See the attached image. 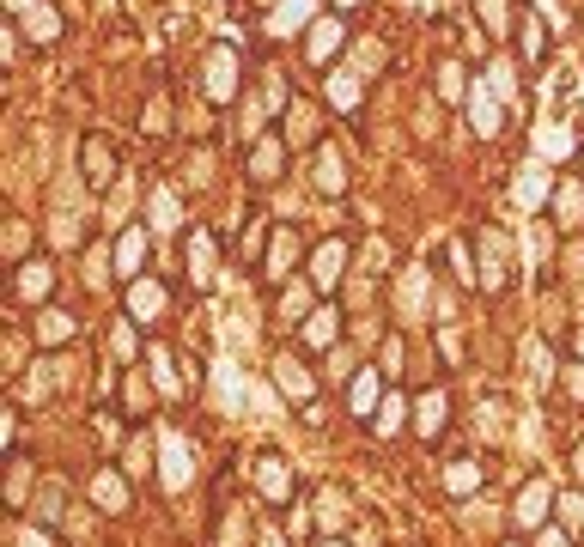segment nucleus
<instances>
[{
    "label": "nucleus",
    "instance_id": "f257e3e1",
    "mask_svg": "<svg viewBox=\"0 0 584 547\" xmlns=\"http://www.w3.org/2000/svg\"><path fill=\"white\" fill-rule=\"evenodd\" d=\"M341 43H347V13H323V19H311V31H305V61H311V67H335Z\"/></svg>",
    "mask_w": 584,
    "mask_h": 547
},
{
    "label": "nucleus",
    "instance_id": "f03ea898",
    "mask_svg": "<svg viewBox=\"0 0 584 547\" xmlns=\"http://www.w3.org/2000/svg\"><path fill=\"white\" fill-rule=\"evenodd\" d=\"M299 256H305V250H299V231H292V225H274V231H268V256H262V274H268L274 286H286V274L299 268Z\"/></svg>",
    "mask_w": 584,
    "mask_h": 547
},
{
    "label": "nucleus",
    "instance_id": "7ed1b4c3",
    "mask_svg": "<svg viewBox=\"0 0 584 547\" xmlns=\"http://www.w3.org/2000/svg\"><path fill=\"white\" fill-rule=\"evenodd\" d=\"M80 177H86L92 189H110V183H116V146H110L104 134H86V140H80Z\"/></svg>",
    "mask_w": 584,
    "mask_h": 547
},
{
    "label": "nucleus",
    "instance_id": "20e7f679",
    "mask_svg": "<svg viewBox=\"0 0 584 547\" xmlns=\"http://www.w3.org/2000/svg\"><path fill=\"white\" fill-rule=\"evenodd\" d=\"M49 292H55V268H49L43 256L19 262V274H13V298H19V304H31V310H43V304H49Z\"/></svg>",
    "mask_w": 584,
    "mask_h": 547
},
{
    "label": "nucleus",
    "instance_id": "39448f33",
    "mask_svg": "<svg viewBox=\"0 0 584 547\" xmlns=\"http://www.w3.org/2000/svg\"><path fill=\"white\" fill-rule=\"evenodd\" d=\"M256 487H262V499L268 505H292V468H286V456L280 450H262V462H256Z\"/></svg>",
    "mask_w": 584,
    "mask_h": 547
},
{
    "label": "nucleus",
    "instance_id": "423d86ee",
    "mask_svg": "<svg viewBox=\"0 0 584 547\" xmlns=\"http://www.w3.org/2000/svg\"><path fill=\"white\" fill-rule=\"evenodd\" d=\"M232 92H238V55H232V43H213V55H207V98L232 104Z\"/></svg>",
    "mask_w": 584,
    "mask_h": 547
},
{
    "label": "nucleus",
    "instance_id": "0eeeda50",
    "mask_svg": "<svg viewBox=\"0 0 584 547\" xmlns=\"http://www.w3.org/2000/svg\"><path fill=\"white\" fill-rule=\"evenodd\" d=\"M122 310H128L134 323H159V317H165V286H159V280H146V274H140V280H128Z\"/></svg>",
    "mask_w": 584,
    "mask_h": 547
},
{
    "label": "nucleus",
    "instance_id": "6e6552de",
    "mask_svg": "<svg viewBox=\"0 0 584 547\" xmlns=\"http://www.w3.org/2000/svg\"><path fill=\"white\" fill-rule=\"evenodd\" d=\"M347 238H323L317 250H311V280H317V292H335V280H341V268H347Z\"/></svg>",
    "mask_w": 584,
    "mask_h": 547
},
{
    "label": "nucleus",
    "instance_id": "1a4fd4ad",
    "mask_svg": "<svg viewBox=\"0 0 584 547\" xmlns=\"http://www.w3.org/2000/svg\"><path fill=\"white\" fill-rule=\"evenodd\" d=\"M274 383H280V396H286V402H311V396H317L311 365H305V359H292V353L274 359Z\"/></svg>",
    "mask_w": 584,
    "mask_h": 547
},
{
    "label": "nucleus",
    "instance_id": "9d476101",
    "mask_svg": "<svg viewBox=\"0 0 584 547\" xmlns=\"http://www.w3.org/2000/svg\"><path fill=\"white\" fill-rule=\"evenodd\" d=\"M146 256H153V238H146V225H128L122 238H116V274H122V280H140Z\"/></svg>",
    "mask_w": 584,
    "mask_h": 547
},
{
    "label": "nucleus",
    "instance_id": "9b49d317",
    "mask_svg": "<svg viewBox=\"0 0 584 547\" xmlns=\"http://www.w3.org/2000/svg\"><path fill=\"white\" fill-rule=\"evenodd\" d=\"M280 165H286V140H280V134H262V140L250 146V159H244L250 183H274V177H280Z\"/></svg>",
    "mask_w": 584,
    "mask_h": 547
},
{
    "label": "nucleus",
    "instance_id": "f8f14e48",
    "mask_svg": "<svg viewBox=\"0 0 584 547\" xmlns=\"http://www.w3.org/2000/svg\"><path fill=\"white\" fill-rule=\"evenodd\" d=\"M335 335H341V310L335 304H317L311 317H305V353H329Z\"/></svg>",
    "mask_w": 584,
    "mask_h": 547
},
{
    "label": "nucleus",
    "instance_id": "ddd939ff",
    "mask_svg": "<svg viewBox=\"0 0 584 547\" xmlns=\"http://www.w3.org/2000/svg\"><path fill=\"white\" fill-rule=\"evenodd\" d=\"M86 493H92V505H104L110 517H122V511H128V475H116V468H98Z\"/></svg>",
    "mask_w": 584,
    "mask_h": 547
},
{
    "label": "nucleus",
    "instance_id": "4468645a",
    "mask_svg": "<svg viewBox=\"0 0 584 547\" xmlns=\"http://www.w3.org/2000/svg\"><path fill=\"white\" fill-rule=\"evenodd\" d=\"M469 122H475V134H481V140H493V134L505 128V110H499V98H493L487 86H475V92H469Z\"/></svg>",
    "mask_w": 584,
    "mask_h": 547
},
{
    "label": "nucleus",
    "instance_id": "2eb2a0df",
    "mask_svg": "<svg viewBox=\"0 0 584 547\" xmlns=\"http://www.w3.org/2000/svg\"><path fill=\"white\" fill-rule=\"evenodd\" d=\"M548 207H554V225H560V231L584 225V183H572V177L554 183V201H548Z\"/></svg>",
    "mask_w": 584,
    "mask_h": 547
},
{
    "label": "nucleus",
    "instance_id": "dca6fc26",
    "mask_svg": "<svg viewBox=\"0 0 584 547\" xmlns=\"http://www.w3.org/2000/svg\"><path fill=\"white\" fill-rule=\"evenodd\" d=\"M378 389H384V383H378V371H372V365L353 371V383H347V408H353L359 420H372V414H378Z\"/></svg>",
    "mask_w": 584,
    "mask_h": 547
},
{
    "label": "nucleus",
    "instance_id": "f3484780",
    "mask_svg": "<svg viewBox=\"0 0 584 547\" xmlns=\"http://www.w3.org/2000/svg\"><path fill=\"white\" fill-rule=\"evenodd\" d=\"M19 31H25V37H31V43H43V49H49V43H55V37H61V31H67V25H61V13H55V7H49V0H37V7H31V13H25V19H19Z\"/></svg>",
    "mask_w": 584,
    "mask_h": 547
},
{
    "label": "nucleus",
    "instance_id": "a211bd4d",
    "mask_svg": "<svg viewBox=\"0 0 584 547\" xmlns=\"http://www.w3.org/2000/svg\"><path fill=\"white\" fill-rule=\"evenodd\" d=\"M475 244H481V280H487V292H493V286H505V238L487 225Z\"/></svg>",
    "mask_w": 584,
    "mask_h": 547
},
{
    "label": "nucleus",
    "instance_id": "6ab92c4d",
    "mask_svg": "<svg viewBox=\"0 0 584 547\" xmlns=\"http://www.w3.org/2000/svg\"><path fill=\"white\" fill-rule=\"evenodd\" d=\"M518 55L536 67V61H548V25L536 19V13H518Z\"/></svg>",
    "mask_w": 584,
    "mask_h": 547
},
{
    "label": "nucleus",
    "instance_id": "aec40b11",
    "mask_svg": "<svg viewBox=\"0 0 584 547\" xmlns=\"http://www.w3.org/2000/svg\"><path fill=\"white\" fill-rule=\"evenodd\" d=\"M67 341H73V317L55 310V304H43L37 310V347H67Z\"/></svg>",
    "mask_w": 584,
    "mask_h": 547
},
{
    "label": "nucleus",
    "instance_id": "412c9836",
    "mask_svg": "<svg viewBox=\"0 0 584 547\" xmlns=\"http://www.w3.org/2000/svg\"><path fill=\"white\" fill-rule=\"evenodd\" d=\"M402 420H408V396H402V389H390V396L378 402V414H372V432H378V438H396Z\"/></svg>",
    "mask_w": 584,
    "mask_h": 547
},
{
    "label": "nucleus",
    "instance_id": "4be33fe9",
    "mask_svg": "<svg viewBox=\"0 0 584 547\" xmlns=\"http://www.w3.org/2000/svg\"><path fill=\"white\" fill-rule=\"evenodd\" d=\"M317 189H323V195H341V189H347V165H341L335 146H317Z\"/></svg>",
    "mask_w": 584,
    "mask_h": 547
},
{
    "label": "nucleus",
    "instance_id": "5701e85b",
    "mask_svg": "<svg viewBox=\"0 0 584 547\" xmlns=\"http://www.w3.org/2000/svg\"><path fill=\"white\" fill-rule=\"evenodd\" d=\"M475 13H481V25L493 31V43H505L511 31H518V13H511L505 0H475Z\"/></svg>",
    "mask_w": 584,
    "mask_h": 547
},
{
    "label": "nucleus",
    "instance_id": "b1692460",
    "mask_svg": "<svg viewBox=\"0 0 584 547\" xmlns=\"http://www.w3.org/2000/svg\"><path fill=\"white\" fill-rule=\"evenodd\" d=\"M475 487H481V462H469V456H463V462H451V468H445V493H451V499H469Z\"/></svg>",
    "mask_w": 584,
    "mask_h": 547
},
{
    "label": "nucleus",
    "instance_id": "393cba45",
    "mask_svg": "<svg viewBox=\"0 0 584 547\" xmlns=\"http://www.w3.org/2000/svg\"><path fill=\"white\" fill-rule=\"evenodd\" d=\"M329 104H335L341 116L359 110V80H353V73H335V67H329Z\"/></svg>",
    "mask_w": 584,
    "mask_h": 547
},
{
    "label": "nucleus",
    "instance_id": "a878e982",
    "mask_svg": "<svg viewBox=\"0 0 584 547\" xmlns=\"http://www.w3.org/2000/svg\"><path fill=\"white\" fill-rule=\"evenodd\" d=\"M122 414H128V420L153 414V389H146V377H140V371H134V377L122 383Z\"/></svg>",
    "mask_w": 584,
    "mask_h": 547
},
{
    "label": "nucleus",
    "instance_id": "bb28decb",
    "mask_svg": "<svg viewBox=\"0 0 584 547\" xmlns=\"http://www.w3.org/2000/svg\"><path fill=\"white\" fill-rule=\"evenodd\" d=\"M189 274H195V286H207V274H213V238L207 231H189Z\"/></svg>",
    "mask_w": 584,
    "mask_h": 547
},
{
    "label": "nucleus",
    "instance_id": "cd10ccee",
    "mask_svg": "<svg viewBox=\"0 0 584 547\" xmlns=\"http://www.w3.org/2000/svg\"><path fill=\"white\" fill-rule=\"evenodd\" d=\"M548 499H554V493H548L542 481H536V487H524V499H518V523H524V529H536V523L548 517Z\"/></svg>",
    "mask_w": 584,
    "mask_h": 547
},
{
    "label": "nucleus",
    "instance_id": "c85d7f7f",
    "mask_svg": "<svg viewBox=\"0 0 584 547\" xmlns=\"http://www.w3.org/2000/svg\"><path fill=\"white\" fill-rule=\"evenodd\" d=\"M25 499H31V468H25V456H13V475H7V511H25Z\"/></svg>",
    "mask_w": 584,
    "mask_h": 547
},
{
    "label": "nucleus",
    "instance_id": "c756f323",
    "mask_svg": "<svg viewBox=\"0 0 584 547\" xmlns=\"http://www.w3.org/2000/svg\"><path fill=\"white\" fill-rule=\"evenodd\" d=\"M438 92H445V104H463V67L457 61L438 67Z\"/></svg>",
    "mask_w": 584,
    "mask_h": 547
},
{
    "label": "nucleus",
    "instance_id": "7c9ffc66",
    "mask_svg": "<svg viewBox=\"0 0 584 547\" xmlns=\"http://www.w3.org/2000/svg\"><path fill=\"white\" fill-rule=\"evenodd\" d=\"M280 317H286V323H299V317H311V292H305V286H292V292L280 298Z\"/></svg>",
    "mask_w": 584,
    "mask_h": 547
},
{
    "label": "nucleus",
    "instance_id": "2f4dec72",
    "mask_svg": "<svg viewBox=\"0 0 584 547\" xmlns=\"http://www.w3.org/2000/svg\"><path fill=\"white\" fill-rule=\"evenodd\" d=\"M432 426H445V396H426L420 402V438H432Z\"/></svg>",
    "mask_w": 584,
    "mask_h": 547
},
{
    "label": "nucleus",
    "instance_id": "473e14b6",
    "mask_svg": "<svg viewBox=\"0 0 584 547\" xmlns=\"http://www.w3.org/2000/svg\"><path fill=\"white\" fill-rule=\"evenodd\" d=\"M219 547H250V523L244 517H226V523H219Z\"/></svg>",
    "mask_w": 584,
    "mask_h": 547
},
{
    "label": "nucleus",
    "instance_id": "72a5a7b5",
    "mask_svg": "<svg viewBox=\"0 0 584 547\" xmlns=\"http://www.w3.org/2000/svg\"><path fill=\"white\" fill-rule=\"evenodd\" d=\"M262 244H268V225L250 219V231H244V244H238V250H244V256H262Z\"/></svg>",
    "mask_w": 584,
    "mask_h": 547
},
{
    "label": "nucleus",
    "instance_id": "f704fd0d",
    "mask_svg": "<svg viewBox=\"0 0 584 547\" xmlns=\"http://www.w3.org/2000/svg\"><path fill=\"white\" fill-rule=\"evenodd\" d=\"M116 359H134V317L116 329Z\"/></svg>",
    "mask_w": 584,
    "mask_h": 547
},
{
    "label": "nucleus",
    "instance_id": "c9c22d12",
    "mask_svg": "<svg viewBox=\"0 0 584 547\" xmlns=\"http://www.w3.org/2000/svg\"><path fill=\"white\" fill-rule=\"evenodd\" d=\"M19 547H55V535H49V529H25Z\"/></svg>",
    "mask_w": 584,
    "mask_h": 547
},
{
    "label": "nucleus",
    "instance_id": "e433bc0d",
    "mask_svg": "<svg viewBox=\"0 0 584 547\" xmlns=\"http://www.w3.org/2000/svg\"><path fill=\"white\" fill-rule=\"evenodd\" d=\"M536 547H566V535H560V529L548 523V529H536Z\"/></svg>",
    "mask_w": 584,
    "mask_h": 547
},
{
    "label": "nucleus",
    "instance_id": "4c0bfd02",
    "mask_svg": "<svg viewBox=\"0 0 584 547\" xmlns=\"http://www.w3.org/2000/svg\"><path fill=\"white\" fill-rule=\"evenodd\" d=\"M31 7H37V0H7V13H13V19H25Z\"/></svg>",
    "mask_w": 584,
    "mask_h": 547
},
{
    "label": "nucleus",
    "instance_id": "58836bf2",
    "mask_svg": "<svg viewBox=\"0 0 584 547\" xmlns=\"http://www.w3.org/2000/svg\"><path fill=\"white\" fill-rule=\"evenodd\" d=\"M572 359H584V323L572 329Z\"/></svg>",
    "mask_w": 584,
    "mask_h": 547
},
{
    "label": "nucleus",
    "instance_id": "ea45409f",
    "mask_svg": "<svg viewBox=\"0 0 584 547\" xmlns=\"http://www.w3.org/2000/svg\"><path fill=\"white\" fill-rule=\"evenodd\" d=\"M329 7H335V13H359V7H365V0H329Z\"/></svg>",
    "mask_w": 584,
    "mask_h": 547
},
{
    "label": "nucleus",
    "instance_id": "a19ab883",
    "mask_svg": "<svg viewBox=\"0 0 584 547\" xmlns=\"http://www.w3.org/2000/svg\"><path fill=\"white\" fill-rule=\"evenodd\" d=\"M505 547H524V541H505Z\"/></svg>",
    "mask_w": 584,
    "mask_h": 547
},
{
    "label": "nucleus",
    "instance_id": "79ce46f5",
    "mask_svg": "<svg viewBox=\"0 0 584 547\" xmlns=\"http://www.w3.org/2000/svg\"><path fill=\"white\" fill-rule=\"evenodd\" d=\"M323 547H341V541H323Z\"/></svg>",
    "mask_w": 584,
    "mask_h": 547
}]
</instances>
